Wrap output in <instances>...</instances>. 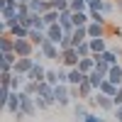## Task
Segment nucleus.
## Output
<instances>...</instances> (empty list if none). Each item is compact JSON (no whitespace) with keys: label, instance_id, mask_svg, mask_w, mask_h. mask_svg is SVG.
<instances>
[{"label":"nucleus","instance_id":"f257e3e1","mask_svg":"<svg viewBox=\"0 0 122 122\" xmlns=\"http://www.w3.org/2000/svg\"><path fill=\"white\" fill-rule=\"evenodd\" d=\"M39 51H42V59L44 61H56V64H59V59H61V46L54 44L51 39H46V42L39 46Z\"/></svg>","mask_w":122,"mask_h":122},{"label":"nucleus","instance_id":"f03ea898","mask_svg":"<svg viewBox=\"0 0 122 122\" xmlns=\"http://www.w3.org/2000/svg\"><path fill=\"white\" fill-rule=\"evenodd\" d=\"M54 95H56L59 107L73 105V98H71V88H68V83H59V86H54Z\"/></svg>","mask_w":122,"mask_h":122},{"label":"nucleus","instance_id":"7ed1b4c3","mask_svg":"<svg viewBox=\"0 0 122 122\" xmlns=\"http://www.w3.org/2000/svg\"><path fill=\"white\" fill-rule=\"evenodd\" d=\"M78 49L76 46H71V49H61V59H59V66H66V68H76L78 66Z\"/></svg>","mask_w":122,"mask_h":122},{"label":"nucleus","instance_id":"20e7f679","mask_svg":"<svg viewBox=\"0 0 122 122\" xmlns=\"http://www.w3.org/2000/svg\"><path fill=\"white\" fill-rule=\"evenodd\" d=\"M20 112H22L25 117H34L39 110H37V100L34 95H27L25 90H22V105H20Z\"/></svg>","mask_w":122,"mask_h":122},{"label":"nucleus","instance_id":"39448f33","mask_svg":"<svg viewBox=\"0 0 122 122\" xmlns=\"http://www.w3.org/2000/svg\"><path fill=\"white\" fill-rule=\"evenodd\" d=\"M37 64V59L34 56H20L17 59V64L12 66V73H20V76H27L29 71H32V66Z\"/></svg>","mask_w":122,"mask_h":122},{"label":"nucleus","instance_id":"423d86ee","mask_svg":"<svg viewBox=\"0 0 122 122\" xmlns=\"http://www.w3.org/2000/svg\"><path fill=\"white\" fill-rule=\"evenodd\" d=\"M93 98H95V110H103V112H115V107H117V105H115V100H112V98L103 95L100 90H98Z\"/></svg>","mask_w":122,"mask_h":122},{"label":"nucleus","instance_id":"0eeeda50","mask_svg":"<svg viewBox=\"0 0 122 122\" xmlns=\"http://www.w3.org/2000/svg\"><path fill=\"white\" fill-rule=\"evenodd\" d=\"M37 46L29 42V39H15V54L17 56H34Z\"/></svg>","mask_w":122,"mask_h":122},{"label":"nucleus","instance_id":"6e6552de","mask_svg":"<svg viewBox=\"0 0 122 122\" xmlns=\"http://www.w3.org/2000/svg\"><path fill=\"white\" fill-rule=\"evenodd\" d=\"M20 105H22V90H12V93H10L7 105H5V112L17 115V112H20Z\"/></svg>","mask_w":122,"mask_h":122},{"label":"nucleus","instance_id":"1a4fd4ad","mask_svg":"<svg viewBox=\"0 0 122 122\" xmlns=\"http://www.w3.org/2000/svg\"><path fill=\"white\" fill-rule=\"evenodd\" d=\"M27 81H37V83L46 81V66H44V61H37V64L32 66V71L27 73Z\"/></svg>","mask_w":122,"mask_h":122},{"label":"nucleus","instance_id":"9d476101","mask_svg":"<svg viewBox=\"0 0 122 122\" xmlns=\"http://www.w3.org/2000/svg\"><path fill=\"white\" fill-rule=\"evenodd\" d=\"M29 32H32V29H29V27H25L22 22L10 25V29H7V34H12L15 39H29Z\"/></svg>","mask_w":122,"mask_h":122},{"label":"nucleus","instance_id":"9b49d317","mask_svg":"<svg viewBox=\"0 0 122 122\" xmlns=\"http://www.w3.org/2000/svg\"><path fill=\"white\" fill-rule=\"evenodd\" d=\"M64 34H66V32H64V27H61L59 22H56V25H49V27H46V39H51L54 44H61Z\"/></svg>","mask_w":122,"mask_h":122},{"label":"nucleus","instance_id":"f8f14e48","mask_svg":"<svg viewBox=\"0 0 122 122\" xmlns=\"http://www.w3.org/2000/svg\"><path fill=\"white\" fill-rule=\"evenodd\" d=\"M83 81H88V73H83L78 66L76 68H68V86H81Z\"/></svg>","mask_w":122,"mask_h":122},{"label":"nucleus","instance_id":"ddd939ff","mask_svg":"<svg viewBox=\"0 0 122 122\" xmlns=\"http://www.w3.org/2000/svg\"><path fill=\"white\" fill-rule=\"evenodd\" d=\"M15 51V37L12 34H0V54Z\"/></svg>","mask_w":122,"mask_h":122},{"label":"nucleus","instance_id":"4468645a","mask_svg":"<svg viewBox=\"0 0 122 122\" xmlns=\"http://www.w3.org/2000/svg\"><path fill=\"white\" fill-rule=\"evenodd\" d=\"M105 34H107V25H98V22L88 25V37L90 39H98V37H105Z\"/></svg>","mask_w":122,"mask_h":122},{"label":"nucleus","instance_id":"2eb2a0df","mask_svg":"<svg viewBox=\"0 0 122 122\" xmlns=\"http://www.w3.org/2000/svg\"><path fill=\"white\" fill-rule=\"evenodd\" d=\"M88 44H90V51H93V54H103V51H107V39H105V37L88 39Z\"/></svg>","mask_w":122,"mask_h":122},{"label":"nucleus","instance_id":"dca6fc26","mask_svg":"<svg viewBox=\"0 0 122 122\" xmlns=\"http://www.w3.org/2000/svg\"><path fill=\"white\" fill-rule=\"evenodd\" d=\"M29 10H32V12L44 15V12L51 10V3H49V0H32V3H29Z\"/></svg>","mask_w":122,"mask_h":122},{"label":"nucleus","instance_id":"f3484780","mask_svg":"<svg viewBox=\"0 0 122 122\" xmlns=\"http://www.w3.org/2000/svg\"><path fill=\"white\" fill-rule=\"evenodd\" d=\"M107 81H112L115 86H120V88H122V64H115V66H110Z\"/></svg>","mask_w":122,"mask_h":122},{"label":"nucleus","instance_id":"a211bd4d","mask_svg":"<svg viewBox=\"0 0 122 122\" xmlns=\"http://www.w3.org/2000/svg\"><path fill=\"white\" fill-rule=\"evenodd\" d=\"M71 37H73V46H78V44L88 42V39H90V37H88V27H76Z\"/></svg>","mask_w":122,"mask_h":122},{"label":"nucleus","instance_id":"6ab92c4d","mask_svg":"<svg viewBox=\"0 0 122 122\" xmlns=\"http://www.w3.org/2000/svg\"><path fill=\"white\" fill-rule=\"evenodd\" d=\"M88 112H90V107H88L86 100H76V103H73V115H76V120H83Z\"/></svg>","mask_w":122,"mask_h":122},{"label":"nucleus","instance_id":"aec40b11","mask_svg":"<svg viewBox=\"0 0 122 122\" xmlns=\"http://www.w3.org/2000/svg\"><path fill=\"white\" fill-rule=\"evenodd\" d=\"M117 90H120V86H115L112 83V81H103V86H100V93H103V95H107V98H115L117 95Z\"/></svg>","mask_w":122,"mask_h":122},{"label":"nucleus","instance_id":"412c9836","mask_svg":"<svg viewBox=\"0 0 122 122\" xmlns=\"http://www.w3.org/2000/svg\"><path fill=\"white\" fill-rule=\"evenodd\" d=\"M105 78H107V76H103L100 71H90V73H88V83L93 86L95 90H100V86H103V81H105Z\"/></svg>","mask_w":122,"mask_h":122},{"label":"nucleus","instance_id":"4be33fe9","mask_svg":"<svg viewBox=\"0 0 122 122\" xmlns=\"http://www.w3.org/2000/svg\"><path fill=\"white\" fill-rule=\"evenodd\" d=\"M78 90H81V100H90V98H93V95L98 93V90H95L93 86H90L88 81H83V83L78 86Z\"/></svg>","mask_w":122,"mask_h":122},{"label":"nucleus","instance_id":"5701e85b","mask_svg":"<svg viewBox=\"0 0 122 122\" xmlns=\"http://www.w3.org/2000/svg\"><path fill=\"white\" fill-rule=\"evenodd\" d=\"M71 20H73L76 27H88V25H90V15H88V12H73Z\"/></svg>","mask_w":122,"mask_h":122},{"label":"nucleus","instance_id":"b1692460","mask_svg":"<svg viewBox=\"0 0 122 122\" xmlns=\"http://www.w3.org/2000/svg\"><path fill=\"white\" fill-rule=\"evenodd\" d=\"M29 42H32L34 46H42L46 42V32H42V29H32V32H29Z\"/></svg>","mask_w":122,"mask_h":122},{"label":"nucleus","instance_id":"393cba45","mask_svg":"<svg viewBox=\"0 0 122 122\" xmlns=\"http://www.w3.org/2000/svg\"><path fill=\"white\" fill-rule=\"evenodd\" d=\"M27 83V76H20V73H12V78H10V90H22Z\"/></svg>","mask_w":122,"mask_h":122},{"label":"nucleus","instance_id":"a878e982","mask_svg":"<svg viewBox=\"0 0 122 122\" xmlns=\"http://www.w3.org/2000/svg\"><path fill=\"white\" fill-rule=\"evenodd\" d=\"M78 68L83 71V73H90V71H95V59H93V56L81 59V61H78Z\"/></svg>","mask_w":122,"mask_h":122},{"label":"nucleus","instance_id":"bb28decb","mask_svg":"<svg viewBox=\"0 0 122 122\" xmlns=\"http://www.w3.org/2000/svg\"><path fill=\"white\" fill-rule=\"evenodd\" d=\"M71 12H88V3L86 0H68Z\"/></svg>","mask_w":122,"mask_h":122},{"label":"nucleus","instance_id":"cd10ccee","mask_svg":"<svg viewBox=\"0 0 122 122\" xmlns=\"http://www.w3.org/2000/svg\"><path fill=\"white\" fill-rule=\"evenodd\" d=\"M46 83L49 86H59L61 81H59V66L56 68H46Z\"/></svg>","mask_w":122,"mask_h":122},{"label":"nucleus","instance_id":"c85d7f7f","mask_svg":"<svg viewBox=\"0 0 122 122\" xmlns=\"http://www.w3.org/2000/svg\"><path fill=\"white\" fill-rule=\"evenodd\" d=\"M90 15V22H98V25H107V15L105 12H98V10H95V12H88Z\"/></svg>","mask_w":122,"mask_h":122},{"label":"nucleus","instance_id":"c756f323","mask_svg":"<svg viewBox=\"0 0 122 122\" xmlns=\"http://www.w3.org/2000/svg\"><path fill=\"white\" fill-rule=\"evenodd\" d=\"M22 90H25L27 95H37V93H39V83H37V81H27Z\"/></svg>","mask_w":122,"mask_h":122},{"label":"nucleus","instance_id":"7c9ffc66","mask_svg":"<svg viewBox=\"0 0 122 122\" xmlns=\"http://www.w3.org/2000/svg\"><path fill=\"white\" fill-rule=\"evenodd\" d=\"M103 7H105V0H88V12H103Z\"/></svg>","mask_w":122,"mask_h":122},{"label":"nucleus","instance_id":"2f4dec72","mask_svg":"<svg viewBox=\"0 0 122 122\" xmlns=\"http://www.w3.org/2000/svg\"><path fill=\"white\" fill-rule=\"evenodd\" d=\"M20 3L17 0H0V10H12V12H17Z\"/></svg>","mask_w":122,"mask_h":122},{"label":"nucleus","instance_id":"473e14b6","mask_svg":"<svg viewBox=\"0 0 122 122\" xmlns=\"http://www.w3.org/2000/svg\"><path fill=\"white\" fill-rule=\"evenodd\" d=\"M76 49H78V56H81V59H86V56H93V51H90V44H88V42L78 44Z\"/></svg>","mask_w":122,"mask_h":122},{"label":"nucleus","instance_id":"72a5a7b5","mask_svg":"<svg viewBox=\"0 0 122 122\" xmlns=\"http://www.w3.org/2000/svg\"><path fill=\"white\" fill-rule=\"evenodd\" d=\"M83 122H105V117L98 115V110H90V112L83 117Z\"/></svg>","mask_w":122,"mask_h":122},{"label":"nucleus","instance_id":"f704fd0d","mask_svg":"<svg viewBox=\"0 0 122 122\" xmlns=\"http://www.w3.org/2000/svg\"><path fill=\"white\" fill-rule=\"evenodd\" d=\"M49 3H51V7H54V10H59V12L68 7V0H49Z\"/></svg>","mask_w":122,"mask_h":122},{"label":"nucleus","instance_id":"c9c22d12","mask_svg":"<svg viewBox=\"0 0 122 122\" xmlns=\"http://www.w3.org/2000/svg\"><path fill=\"white\" fill-rule=\"evenodd\" d=\"M34 100H37V110H39V112H42V110H49V103L42 95H34Z\"/></svg>","mask_w":122,"mask_h":122},{"label":"nucleus","instance_id":"e433bc0d","mask_svg":"<svg viewBox=\"0 0 122 122\" xmlns=\"http://www.w3.org/2000/svg\"><path fill=\"white\" fill-rule=\"evenodd\" d=\"M115 10H117V5L112 3V0H105V7H103V12H105V15H112Z\"/></svg>","mask_w":122,"mask_h":122},{"label":"nucleus","instance_id":"4c0bfd02","mask_svg":"<svg viewBox=\"0 0 122 122\" xmlns=\"http://www.w3.org/2000/svg\"><path fill=\"white\" fill-rule=\"evenodd\" d=\"M112 117H115L117 122H122V105H117V107H115V112H112Z\"/></svg>","mask_w":122,"mask_h":122},{"label":"nucleus","instance_id":"58836bf2","mask_svg":"<svg viewBox=\"0 0 122 122\" xmlns=\"http://www.w3.org/2000/svg\"><path fill=\"white\" fill-rule=\"evenodd\" d=\"M112 100H115V105H122V88H120V90H117V95H115V98H112Z\"/></svg>","mask_w":122,"mask_h":122},{"label":"nucleus","instance_id":"ea45409f","mask_svg":"<svg viewBox=\"0 0 122 122\" xmlns=\"http://www.w3.org/2000/svg\"><path fill=\"white\" fill-rule=\"evenodd\" d=\"M76 122H83V120H76Z\"/></svg>","mask_w":122,"mask_h":122},{"label":"nucleus","instance_id":"a19ab883","mask_svg":"<svg viewBox=\"0 0 122 122\" xmlns=\"http://www.w3.org/2000/svg\"><path fill=\"white\" fill-rule=\"evenodd\" d=\"M86 3H88V0H86Z\"/></svg>","mask_w":122,"mask_h":122}]
</instances>
